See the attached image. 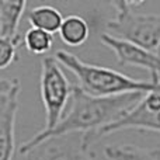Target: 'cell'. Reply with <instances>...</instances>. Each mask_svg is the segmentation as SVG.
<instances>
[{
    "instance_id": "obj_7",
    "label": "cell",
    "mask_w": 160,
    "mask_h": 160,
    "mask_svg": "<svg viewBox=\"0 0 160 160\" xmlns=\"http://www.w3.org/2000/svg\"><path fill=\"white\" fill-rule=\"evenodd\" d=\"M101 41L108 49L115 53L117 62L124 66H135L145 69L150 73V82L158 84L160 82V55L156 52L145 49L135 44H131L124 39L111 37L110 34H102Z\"/></svg>"
},
{
    "instance_id": "obj_9",
    "label": "cell",
    "mask_w": 160,
    "mask_h": 160,
    "mask_svg": "<svg viewBox=\"0 0 160 160\" xmlns=\"http://www.w3.org/2000/svg\"><path fill=\"white\" fill-rule=\"evenodd\" d=\"M27 3L22 2H0V39H20L18 25L24 16Z\"/></svg>"
},
{
    "instance_id": "obj_6",
    "label": "cell",
    "mask_w": 160,
    "mask_h": 160,
    "mask_svg": "<svg viewBox=\"0 0 160 160\" xmlns=\"http://www.w3.org/2000/svg\"><path fill=\"white\" fill-rule=\"evenodd\" d=\"M18 79L3 78L0 82V155L2 160H13L16 149V117L18 110Z\"/></svg>"
},
{
    "instance_id": "obj_8",
    "label": "cell",
    "mask_w": 160,
    "mask_h": 160,
    "mask_svg": "<svg viewBox=\"0 0 160 160\" xmlns=\"http://www.w3.org/2000/svg\"><path fill=\"white\" fill-rule=\"evenodd\" d=\"M83 135L76 133L51 138L27 155V160H96L83 148Z\"/></svg>"
},
{
    "instance_id": "obj_13",
    "label": "cell",
    "mask_w": 160,
    "mask_h": 160,
    "mask_svg": "<svg viewBox=\"0 0 160 160\" xmlns=\"http://www.w3.org/2000/svg\"><path fill=\"white\" fill-rule=\"evenodd\" d=\"M22 42H24V47L27 48L28 52L34 53V55H45L52 48L53 37L52 34L47 32V31L31 27L24 34Z\"/></svg>"
},
{
    "instance_id": "obj_14",
    "label": "cell",
    "mask_w": 160,
    "mask_h": 160,
    "mask_svg": "<svg viewBox=\"0 0 160 160\" xmlns=\"http://www.w3.org/2000/svg\"><path fill=\"white\" fill-rule=\"evenodd\" d=\"M20 39H0V68L7 69L13 62L17 61V48L21 45Z\"/></svg>"
},
{
    "instance_id": "obj_4",
    "label": "cell",
    "mask_w": 160,
    "mask_h": 160,
    "mask_svg": "<svg viewBox=\"0 0 160 160\" xmlns=\"http://www.w3.org/2000/svg\"><path fill=\"white\" fill-rule=\"evenodd\" d=\"M39 90L45 108V127L41 131L49 132L63 118V111L69 100H72L73 93V86H70L62 65L55 56H45L42 59Z\"/></svg>"
},
{
    "instance_id": "obj_11",
    "label": "cell",
    "mask_w": 160,
    "mask_h": 160,
    "mask_svg": "<svg viewBox=\"0 0 160 160\" xmlns=\"http://www.w3.org/2000/svg\"><path fill=\"white\" fill-rule=\"evenodd\" d=\"M59 37L63 41V44L69 45V47H80L90 37L88 22L83 17L76 16V14L68 16L63 20V24L59 30Z\"/></svg>"
},
{
    "instance_id": "obj_3",
    "label": "cell",
    "mask_w": 160,
    "mask_h": 160,
    "mask_svg": "<svg viewBox=\"0 0 160 160\" xmlns=\"http://www.w3.org/2000/svg\"><path fill=\"white\" fill-rule=\"evenodd\" d=\"M143 3L112 2L115 17L108 20L105 28L111 37L142 47L150 52L160 51V14H138L133 7Z\"/></svg>"
},
{
    "instance_id": "obj_5",
    "label": "cell",
    "mask_w": 160,
    "mask_h": 160,
    "mask_svg": "<svg viewBox=\"0 0 160 160\" xmlns=\"http://www.w3.org/2000/svg\"><path fill=\"white\" fill-rule=\"evenodd\" d=\"M122 129H139L160 133V82L152 91L145 94L141 101L133 108H131L121 119L107 125L96 133L83 135V148L86 150H90V146L94 142Z\"/></svg>"
},
{
    "instance_id": "obj_2",
    "label": "cell",
    "mask_w": 160,
    "mask_h": 160,
    "mask_svg": "<svg viewBox=\"0 0 160 160\" xmlns=\"http://www.w3.org/2000/svg\"><path fill=\"white\" fill-rule=\"evenodd\" d=\"M56 61L70 70L78 79V86L93 97H115L129 93H149L156 84L152 82L135 80L121 72L82 61L72 52L56 51Z\"/></svg>"
},
{
    "instance_id": "obj_1",
    "label": "cell",
    "mask_w": 160,
    "mask_h": 160,
    "mask_svg": "<svg viewBox=\"0 0 160 160\" xmlns=\"http://www.w3.org/2000/svg\"><path fill=\"white\" fill-rule=\"evenodd\" d=\"M145 93H129L115 97H93L83 91L78 84L73 86L70 107L66 115L61 119L58 125L49 132L38 133L28 139L20 146V155L27 156L31 150L38 148L42 142L51 138L80 133L91 135L102 129L107 125H111L121 119L131 108H133Z\"/></svg>"
},
{
    "instance_id": "obj_10",
    "label": "cell",
    "mask_w": 160,
    "mask_h": 160,
    "mask_svg": "<svg viewBox=\"0 0 160 160\" xmlns=\"http://www.w3.org/2000/svg\"><path fill=\"white\" fill-rule=\"evenodd\" d=\"M63 17H62L61 11L53 6L42 4L37 6L28 14V21L31 22L34 28L47 31L49 34L59 32L62 24H63Z\"/></svg>"
},
{
    "instance_id": "obj_12",
    "label": "cell",
    "mask_w": 160,
    "mask_h": 160,
    "mask_svg": "<svg viewBox=\"0 0 160 160\" xmlns=\"http://www.w3.org/2000/svg\"><path fill=\"white\" fill-rule=\"evenodd\" d=\"M104 153L110 160H160V149H143L133 145L107 146Z\"/></svg>"
},
{
    "instance_id": "obj_15",
    "label": "cell",
    "mask_w": 160,
    "mask_h": 160,
    "mask_svg": "<svg viewBox=\"0 0 160 160\" xmlns=\"http://www.w3.org/2000/svg\"><path fill=\"white\" fill-rule=\"evenodd\" d=\"M159 55H160V51H159Z\"/></svg>"
}]
</instances>
